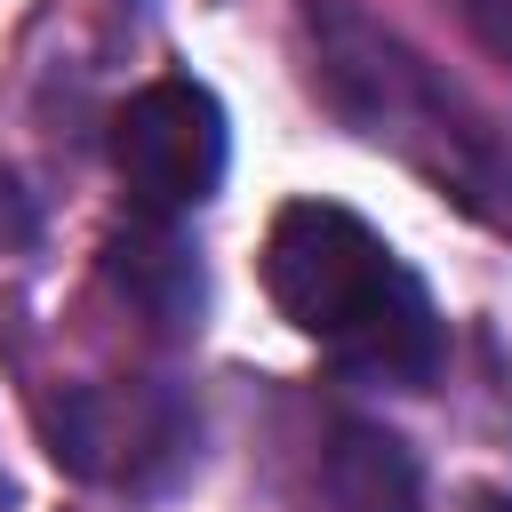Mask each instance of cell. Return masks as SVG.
<instances>
[{"label": "cell", "mask_w": 512, "mask_h": 512, "mask_svg": "<svg viewBox=\"0 0 512 512\" xmlns=\"http://www.w3.org/2000/svg\"><path fill=\"white\" fill-rule=\"evenodd\" d=\"M104 280H112V296L144 320V328H160V336H184V328H200V264H192V248L176 240V232H160V224H136V232H112L104 240Z\"/></svg>", "instance_id": "5b68a950"}, {"label": "cell", "mask_w": 512, "mask_h": 512, "mask_svg": "<svg viewBox=\"0 0 512 512\" xmlns=\"http://www.w3.org/2000/svg\"><path fill=\"white\" fill-rule=\"evenodd\" d=\"M0 496H8V480H0Z\"/></svg>", "instance_id": "30bf717a"}, {"label": "cell", "mask_w": 512, "mask_h": 512, "mask_svg": "<svg viewBox=\"0 0 512 512\" xmlns=\"http://www.w3.org/2000/svg\"><path fill=\"white\" fill-rule=\"evenodd\" d=\"M32 240V200L16 192V176H0V256Z\"/></svg>", "instance_id": "ba28073f"}, {"label": "cell", "mask_w": 512, "mask_h": 512, "mask_svg": "<svg viewBox=\"0 0 512 512\" xmlns=\"http://www.w3.org/2000/svg\"><path fill=\"white\" fill-rule=\"evenodd\" d=\"M264 288L296 336L368 384H432L440 312L424 280L336 200H288L264 240Z\"/></svg>", "instance_id": "7a4b0ae2"}, {"label": "cell", "mask_w": 512, "mask_h": 512, "mask_svg": "<svg viewBox=\"0 0 512 512\" xmlns=\"http://www.w3.org/2000/svg\"><path fill=\"white\" fill-rule=\"evenodd\" d=\"M112 168L144 216H184L224 176V112L200 80H152L112 120Z\"/></svg>", "instance_id": "277c9868"}, {"label": "cell", "mask_w": 512, "mask_h": 512, "mask_svg": "<svg viewBox=\"0 0 512 512\" xmlns=\"http://www.w3.org/2000/svg\"><path fill=\"white\" fill-rule=\"evenodd\" d=\"M472 512H512V496H472Z\"/></svg>", "instance_id": "9c48e42d"}, {"label": "cell", "mask_w": 512, "mask_h": 512, "mask_svg": "<svg viewBox=\"0 0 512 512\" xmlns=\"http://www.w3.org/2000/svg\"><path fill=\"white\" fill-rule=\"evenodd\" d=\"M456 16H464V32H472L488 56L512 64V0H456Z\"/></svg>", "instance_id": "52a82bcc"}, {"label": "cell", "mask_w": 512, "mask_h": 512, "mask_svg": "<svg viewBox=\"0 0 512 512\" xmlns=\"http://www.w3.org/2000/svg\"><path fill=\"white\" fill-rule=\"evenodd\" d=\"M320 480H328V512H424L416 456L384 424H336Z\"/></svg>", "instance_id": "8992f818"}, {"label": "cell", "mask_w": 512, "mask_h": 512, "mask_svg": "<svg viewBox=\"0 0 512 512\" xmlns=\"http://www.w3.org/2000/svg\"><path fill=\"white\" fill-rule=\"evenodd\" d=\"M192 408L176 384H64L48 400V448L64 472L104 488H152L192 456Z\"/></svg>", "instance_id": "3957f363"}, {"label": "cell", "mask_w": 512, "mask_h": 512, "mask_svg": "<svg viewBox=\"0 0 512 512\" xmlns=\"http://www.w3.org/2000/svg\"><path fill=\"white\" fill-rule=\"evenodd\" d=\"M304 32H312V80L328 112L368 144H384L392 160H408L416 176H432L464 216L512 240V136L368 8L304 0Z\"/></svg>", "instance_id": "6da1fadb"}]
</instances>
